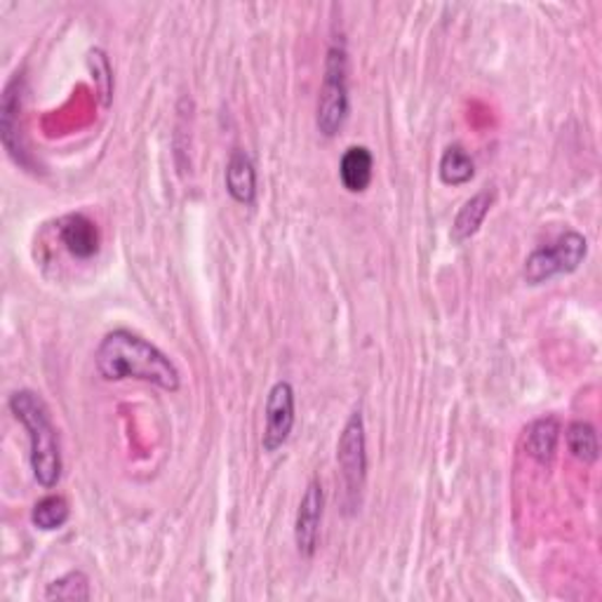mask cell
<instances>
[{
  "instance_id": "obj_10",
  "label": "cell",
  "mask_w": 602,
  "mask_h": 602,
  "mask_svg": "<svg viewBox=\"0 0 602 602\" xmlns=\"http://www.w3.org/2000/svg\"><path fill=\"white\" fill-rule=\"evenodd\" d=\"M226 191L240 205H254L257 201V170L245 150L236 148L226 165Z\"/></svg>"
},
{
  "instance_id": "obj_6",
  "label": "cell",
  "mask_w": 602,
  "mask_h": 602,
  "mask_svg": "<svg viewBox=\"0 0 602 602\" xmlns=\"http://www.w3.org/2000/svg\"><path fill=\"white\" fill-rule=\"evenodd\" d=\"M264 419L266 424L262 435V447L268 455H274V452H278L290 441V433L297 421V398L290 382H276L270 386L266 396Z\"/></svg>"
},
{
  "instance_id": "obj_11",
  "label": "cell",
  "mask_w": 602,
  "mask_h": 602,
  "mask_svg": "<svg viewBox=\"0 0 602 602\" xmlns=\"http://www.w3.org/2000/svg\"><path fill=\"white\" fill-rule=\"evenodd\" d=\"M374 156L368 146H351L344 150L339 162V179L349 193H363L372 184Z\"/></svg>"
},
{
  "instance_id": "obj_17",
  "label": "cell",
  "mask_w": 602,
  "mask_h": 602,
  "mask_svg": "<svg viewBox=\"0 0 602 602\" xmlns=\"http://www.w3.org/2000/svg\"><path fill=\"white\" fill-rule=\"evenodd\" d=\"M89 598H93V591H89V579L81 569H73L69 575L55 579L52 583H48V589H45V600L85 602Z\"/></svg>"
},
{
  "instance_id": "obj_12",
  "label": "cell",
  "mask_w": 602,
  "mask_h": 602,
  "mask_svg": "<svg viewBox=\"0 0 602 602\" xmlns=\"http://www.w3.org/2000/svg\"><path fill=\"white\" fill-rule=\"evenodd\" d=\"M492 203L494 193L490 189L480 191L473 198L466 201L455 217V224H452V240H455V243H466V240L473 238L480 231V226H483L485 217L490 215Z\"/></svg>"
},
{
  "instance_id": "obj_9",
  "label": "cell",
  "mask_w": 602,
  "mask_h": 602,
  "mask_svg": "<svg viewBox=\"0 0 602 602\" xmlns=\"http://www.w3.org/2000/svg\"><path fill=\"white\" fill-rule=\"evenodd\" d=\"M59 240L75 260H93L99 252V229L85 215H67L59 221Z\"/></svg>"
},
{
  "instance_id": "obj_5",
  "label": "cell",
  "mask_w": 602,
  "mask_h": 602,
  "mask_svg": "<svg viewBox=\"0 0 602 602\" xmlns=\"http://www.w3.org/2000/svg\"><path fill=\"white\" fill-rule=\"evenodd\" d=\"M337 461L346 487V504L349 510H356L360 504V494L368 478V443H365V421L363 412L356 410L341 431L337 445Z\"/></svg>"
},
{
  "instance_id": "obj_2",
  "label": "cell",
  "mask_w": 602,
  "mask_h": 602,
  "mask_svg": "<svg viewBox=\"0 0 602 602\" xmlns=\"http://www.w3.org/2000/svg\"><path fill=\"white\" fill-rule=\"evenodd\" d=\"M10 412L26 429L28 445H32V471L36 483L45 490H52L62 480V445H59V433L52 424L50 408L36 390H14L8 400Z\"/></svg>"
},
{
  "instance_id": "obj_7",
  "label": "cell",
  "mask_w": 602,
  "mask_h": 602,
  "mask_svg": "<svg viewBox=\"0 0 602 602\" xmlns=\"http://www.w3.org/2000/svg\"><path fill=\"white\" fill-rule=\"evenodd\" d=\"M323 508H325V492L321 480L313 478L304 496H301L297 520H294V544L301 558H313V553L318 551Z\"/></svg>"
},
{
  "instance_id": "obj_1",
  "label": "cell",
  "mask_w": 602,
  "mask_h": 602,
  "mask_svg": "<svg viewBox=\"0 0 602 602\" xmlns=\"http://www.w3.org/2000/svg\"><path fill=\"white\" fill-rule=\"evenodd\" d=\"M95 365L104 382L137 380L154 384L162 390H179L182 374L158 346L130 329H113L101 339L95 353Z\"/></svg>"
},
{
  "instance_id": "obj_15",
  "label": "cell",
  "mask_w": 602,
  "mask_h": 602,
  "mask_svg": "<svg viewBox=\"0 0 602 602\" xmlns=\"http://www.w3.org/2000/svg\"><path fill=\"white\" fill-rule=\"evenodd\" d=\"M69 518H71V508L62 494L43 496L32 510V522L43 532L62 530V527L69 522Z\"/></svg>"
},
{
  "instance_id": "obj_16",
  "label": "cell",
  "mask_w": 602,
  "mask_h": 602,
  "mask_svg": "<svg viewBox=\"0 0 602 602\" xmlns=\"http://www.w3.org/2000/svg\"><path fill=\"white\" fill-rule=\"evenodd\" d=\"M567 447L575 459L583 463H595L600 457V447H598V433L589 424V421H575V424L567 426Z\"/></svg>"
},
{
  "instance_id": "obj_14",
  "label": "cell",
  "mask_w": 602,
  "mask_h": 602,
  "mask_svg": "<svg viewBox=\"0 0 602 602\" xmlns=\"http://www.w3.org/2000/svg\"><path fill=\"white\" fill-rule=\"evenodd\" d=\"M441 179L443 184L447 186H463L469 184L473 174H475V165H473V158L466 154L463 146L455 144V146H447L445 154L441 158Z\"/></svg>"
},
{
  "instance_id": "obj_3",
  "label": "cell",
  "mask_w": 602,
  "mask_h": 602,
  "mask_svg": "<svg viewBox=\"0 0 602 602\" xmlns=\"http://www.w3.org/2000/svg\"><path fill=\"white\" fill-rule=\"evenodd\" d=\"M349 111V59H346L344 45H333V48L327 50L323 87L318 97V113H315V125H318V132L323 137L333 140L344 128Z\"/></svg>"
},
{
  "instance_id": "obj_8",
  "label": "cell",
  "mask_w": 602,
  "mask_h": 602,
  "mask_svg": "<svg viewBox=\"0 0 602 602\" xmlns=\"http://www.w3.org/2000/svg\"><path fill=\"white\" fill-rule=\"evenodd\" d=\"M22 104L24 79L14 73V79L3 89V99H0V137H3V146L14 162L28 165L26 148L22 144Z\"/></svg>"
},
{
  "instance_id": "obj_13",
  "label": "cell",
  "mask_w": 602,
  "mask_h": 602,
  "mask_svg": "<svg viewBox=\"0 0 602 602\" xmlns=\"http://www.w3.org/2000/svg\"><path fill=\"white\" fill-rule=\"evenodd\" d=\"M558 441H561V421L555 417L537 419L534 424L527 429V435H525L527 455L539 463H549L555 457Z\"/></svg>"
},
{
  "instance_id": "obj_4",
  "label": "cell",
  "mask_w": 602,
  "mask_h": 602,
  "mask_svg": "<svg viewBox=\"0 0 602 602\" xmlns=\"http://www.w3.org/2000/svg\"><path fill=\"white\" fill-rule=\"evenodd\" d=\"M589 254V243L577 231L563 233L555 243L534 250L525 262V282L541 285L558 276L575 274Z\"/></svg>"
}]
</instances>
